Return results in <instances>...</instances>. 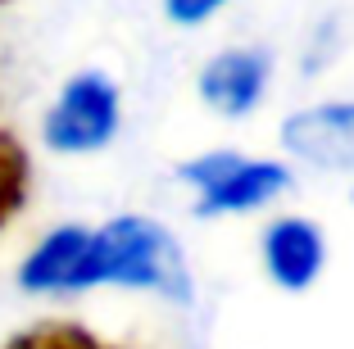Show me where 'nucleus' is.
<instances>
[{"instance_id": "1", "label": "nucleus", "mask_w": 354, "mask_h": 349, "mask_svg": "<svg viewBox=\"0 0 354 349\" xmlns=\"http://www.w3.org/2000/svg\"><path fill=\"white\" fill-rule=\"evenodd\" d=\"M104 281L109 286L159 290V295L177 299V304L191 299L187 258H182L177 240L150 218H114L100 232H86V249H82V267H77L73 290L104 286Z\"/></svg>"}, {"instance_id": "2", "label": "nucleus", "mask_w": 354, "mask_h": 349, "mask_svg": "<svg viewBox=\"0 0 354 349\" xmlns=\"http://www.w3.org/2000/svg\"><path fill=\"white\" fill-rule=\"evenodd\" d=\"M118 127V91L104 73H77L46 113V145L64 154L100 150Z\"/></svg>"}, {"instance_id": "3", "label": "nucleus", "mask_w": 354, "mask_h": 349, "mask_svg": "<svg viewBox=\"0 0 354 349\" xmlns=\"http://www.w3.org/2000/svg\"><path fill=\"white\" fill-rule=\"evenodd\" d=\"M286 150L318 168H354V104H318L281 127Z\"/></svg>"}, {"instance_id": "4", "label": "nucleus", "mask_w": 354, "mask_h": 349, "mask_svg": "<svg viewBox=\"0 0 354 349\" xmlns=\"http://www.w3.org/2000/svg\"><path fill=\"white\" fill-rule=\"evenodd\" d=\"M263 82H268V55L263 50H227L200 73V91L218 113L254 109Z\"/></svg>"}, {"instance_id": "5", "label": "nucleus", "mask_w": 354, "mask_h": 349, "mask_svg": "<svg viewBox=\"0 0 354 349\" xmlns=\"http://www.w3.org/2000/svg\"><path fill=\"white\" fill-rule=\"evenodd\" d=\"M263 258H268V272L281 281V286H309L323 267V236L313 223H300V218H281V223L268 227L263 236Z\"/></svg>"}, {"instance_id": "6", "label": "nucleus", "mask_w": 354, "mask_h": 349, "mask_svg": "<svg viewBox=\"0 0 354 349\" xmlns=\"http://www.w3.org/2000/svg\"><path fill=\"white\" fill-rule=\"evenodd\" d=\"M82 249H86V227H59L55 236H46L28 254L19 281L28 290H73L77 267H82Z\"/></svg>"}, {"instance_id": "7", "label": "nucleus", "mask_w": 354, "mask_h": 349, "mask_svg": "<svg viewBox=\"0 0 354 349\" xmlns=\"http://www.w3.org/2000/svg\"><path fill=\"white\" fill-rule=\"evenodd\" d=\"M281 186H286V168H277V164H245V159H236V164H232L214 186H205V205H200V209H205V214L254 209V205H263L268 196H277Z\"/></svg>"}, {"instance_id": "8", "label": "nucleus", "mask_w": 354, "mask_h": 349, "mask_svg": "<svg viewBox=\"0 0 354 349\" xmlns=\"http://www.w3.org/2000/svg\"><path fill=\"white\" fill-rule=\"evenodd\" d=\"M23 191H28V154L19 150L14 136L0 132V227L19 214Z\"/></svg>"}, {"instance_id": "9", "label": "nucleus", "mask_w": 354, "mask_h": 349, "mask_svg": "<svg viewBox=\"0 0 354 349\" xmlns=\"http://www.w3.org/2000/svg\"><path fill=\"white\" fill-rule=\"evenodd\" d=\"M5 349H109V345L95 340L86 327H73V322H41V327L14 336Z\"/></svg>"}, {"instance_id": "10", "label": "nucleus", "mask_w": 354, "mask_h": 349, "mask_svg": "<svg viewBox=\"0 0 354 349\" xmlns=\"http://www.w3.org/2000/svg\"><path fill=\"white\" fill-rule=\"evenodd\" d=\"M164 5H168V19L173 23H200L218 5H227V0H164Z\"/></svg>"}]
</instances>
